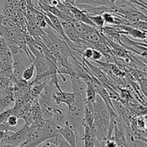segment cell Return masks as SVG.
Wrapping results in <instances>:
<instances>
[{
    "mask_svg": "<svg viewBox=\"0 0 147 147\" xmlns=\"http://www.w3.org/2000/svg\"><path fill=\"white\" fill-rule=\"evenodd\" d=\"M34 63V70H36L35 79L31 82L32 84L40 83V81L45 78H50V66L48 59L46 56L37 57L33 60Z\"/></svg>",
    "mask_w": 147,
    "mask_h": 147,
    "instance_id": "cell-1",
    "label": "cell"
},
{
    "mask_svg": "<svg viewBox=\"0 0 147 147\" xmlns=\"http://www.w3.org/2000/svg\"><path fill=\"white\" fill-rule=\"evenodd\" d=\"M42 142V127H30L28 136L20 146H39Z\"/></svg>",
    "mask_w": 147,
    "mask_h": 147,
    "instance_id": "cell-2",
    "label": "cell"
},
{
    "mask_svg": "<svg viewBox=\"0 0 147 147\" xmlns=\"http://www.w3.org/2000/svg\"><path fill=\"white\" fill-rule=\"evenodd\" d=\"M30 131V126L24 125L21 129H19L9 137L6 142V146H20L27 139Z\"/></svg>",
    "mask_w": 147,
    "mask_h": 147,
    "instance_id": "cell-3",
    "label": "cell"
},
{
    "mask_svg": "<svg viewBox=\"0 0 147 147\" xmlns=\"http://www.w3.org/2000/svg\"><path fill=\"white\" fill-rule=\"evenodd\" d=\"M11 67H12V73L9 76V80L12 83L18 84L23 80L22 76L23 71L25 69L20 60L18 53L12 55V66Z\"/></svg>",
    "mask_w": 147,
    "mask_h": 147,
    "instance_id": "cell-4",
    "label": "cell"
},
{
    "mask_svg": "<svg viewBox=\"0 0 147 147\" xmlns=\"http://www.w3.org/2000/svg\"><path fill=\"white\" fill-rule=\"evenodd\" d=\"M113 27L115 30H118L120 34H127L130 35L131 37L139 40H143L144 41H146V32L141 31L137 30L134 27H131L130 25H125V24H117V25H113Z\"/></svg>",
    "mask_w": 147,
    "mask_h": 147,
    "instance_id": "cell-5",
    "label": "cell"
},
{
    "mask_svg": "<svg viewBox=\"0 0 147 147\" xmlns=\"http://www.w3.org/2000/svg\"><path fill=\"white\" fill-rule=\"evenodd\" d=\"M37 100H38L40 109H41L42 119L47 121H51L53 109L55 108V104L52 102V100H49V99H46L39 96L37 98Z\"/></svg>",
    "mask_w": 147,
    "mask_h": 147,
    "instance_id": "cell-6",
    "label": "cell"
},
{
    "mask_svg": "<svg viewBox=\"0 0 147 147\" xmlns=\"http://www.w3.org/2000/svg\"><path fill=\"white\" fill-rule=\"evenodd\" d=\"M59 133L62 137L68 143L70 146L75 147L77 146V141L75 132L70 126L67 125H64L63 126H57Z\"/></svg>",
    "mask_w": 147,
    "mask_h": 147,
    "instance_id": "cell-7",
    "label": "cell"
},
{
    "mask_svg": "<svg viewBox=\"0 0 147 147\" xmlns=\"http://www.w3.org/2000/svg\"><path fill=\"white\" fill-rule=\"evenodd\" d=\"M70 80H71L73 93L74 94L78 95L83 98H86L87 85L82 80V79L77 76H70Z\"/></svg>",
    "mask_w": 147,
    "mask_h": 147,
    "instance_id": "cell-8",
    "label": "cell"
},
{
    "mask_svg": "<svg viewBox=\"0 0 147 147\" xmlns=\"http://www.w3.org/2000/svg\"><path fill=\"white\" fill-rule=\"evenodd\" d=\"M57 126L51 121H47L45 126L42 127V142L50 138L60 136Z\"/></svg>",
    "mask_w": 147,
    "mask_h": 147,
    "instance_id": "cell-9",
    "label": "cell"
},
{
    "mask_svg": "<svg viewBox=\"0 0 147 147\" xmlns=\"http://www.w3.org/2000/svg\"><path fill=\"white\" fill-rule=\"evenodd\" d=\"M66 111L64 109L60 108H54L53 109V116H52L51 121L56 126H64L66 121Z\"/></svg>",
    "mask_w": 147,
    "mask_h": 147,
    "instance_id": "cell-10",
    "label": "cell"
},
{
    "mask_svg": "<svg viewBox=\"0 0 147 147\" xmlns=\"http://www.w3.org/2000/svg\"><path fill=\"white\" fill-rule=\"evenodd\" d=\"M84 103V121L86 125L91 128L94 121V112L93 103L88 101L86 98L83 100Z\"/></svg>",
    "mask_w": 147,
    "mask_h": 147,
    "instance_id": "cell-11",
    "label": "cell"
},
{
    "mask_svg": "<svg viewBox=\"0 0 147 147\" xmlns=\"http://www.w3.org/2000/svg\"><path fill=\"white\" fill-rule=\"evenodd\" d=\"M116 0H76L75 5L76 4H88V5L98 7L105 6L111 9L113 4Z\"/></svg>",
    "mask_w": 147,
    "mask_h": 147,
    "instance_id": "cell-12",
    "label": "cell"
},
{
    "mask_svg": "<svg viewBox=\"0 0 147 147\" xmlns=\"http://www.w3.org/2000/svg\"><path fill=\"white\" fill-rule=\"evenodd\" d=\"M62 26H63V29L64 30V32L65 35L67 36V38L69 40H71L72 42L76 41V40H79L80 37H79L78 33L76 32L75 28L73 27V24H72L71 22H62Z\"/></svg>",
    "mask_w": 147,
    "mask_h": 147,
    "instance_id": "cell-13",
    "label": "cell"
},
{
    "mask_svg": "<svg viewBox=\"0 0 147 147\" xmlns=\"http://www.w3.org/2000/svg\"><path fill=\"white\" fill-rule=\"evenodd\" d=\"M123 17L126 19V20H127L128 21L130 22L138 21V20H144V21L147 20V17L146 14L142 13V11H139L137 9L131 10L129 12L125 14L123 16Z\"/></svg>",
    "mask_w": 147,
    "mask_h": 147,
    "instance_id": "cell-14",
    "label": "cell"
},
{
    "mask_svg": "<svg viewBox=\"0 0 147 147\" xmlns=\"http://www.w3.org/2000/svg\"><path fill=\"white\" fill-rule=\"evenodd\" d=\"M0 23H1V24L3 27L8 29V30H11V31H12L14 33L22 31V28L18 25V24L14 23L11 19L7 17V16L4 15V14H2V15L1 16V18H0Z\"/></svg>",
    "mask_w": 147,
    "mask_h": 147,
    "instance_id": "cell-15",
    "label": "cell"
},
{
    "mask_svg": "<svg viewBox=\"0 0 147 147\" xmlns=\"http://www.w3.org/2000/svg\"><path fill=\"white\" fill-rule=\"evenodd\" d=\"M48 78H45L44 81L42 83H38L37 85H32L31 88H30V93H31V96L32 99H37L40 93H42L44 88L45 87L46 84L48 82Z\"/></svg>",
    "mask_w": 147,
    "mask_h": 147,
    "instance_id": "cell-16",
    "label": "cell"
},
{
    "mask_svg": "<svg viewBox=\"0 0 147 147\" xmlns=\"http://www.w3.org/2000/svg\"><path fill=\"white\" fill-rule=\"evenodd\" d=\"M72 24H73V27L75 28V30H76L78 33L79 34V37L81 39V37L89 30L91 26L88 25V24H86L84 22H82L78 21V20H73L71 22Z\"/></svg>",
    "mask_w": 147,
    "mask_h": 147,
    "instance_id": "cell-17",
    "label": "cell"
},
{
    "mask_svg": "<svg viewBox=\"0 0 147 147\" xmlns=\"http://www.w3.org/2000/svg\"><path fill=\"white\" fill-rule=\"evenodd\" d=\"M82 146L85 147H92V133L91 129L88 125H86L84 128L83 136L81 138Z\"/></svg>",
    "mask_w": 147,
    "mask_h": 147,
    "instance_id": "cell-18",
    "label": "cell"
},
{
    "mask_svg": "<svg viewBox=\"0 0 147 147\" xmlns=\"http://www.w3.org/2000/svg\"><path fill=\"white\" fill-rule=\"evenodd\" d=\"M31 111L32 114L33 121L42 119L41 109H40V106L39 104V102L37 100V99H32Z\"/></svg>",
    "mask_w": 147,
    "mask_h": 147,
    "instance_id": "cell-19",
    "label": "cell"
},
{
    "mask_svg": "<svg viewBox=\"0 0 147 147\" xmlns=\"http://www.w3.org/2000/svg\"><path fill=\"white\" fill-rule=\"evenodd\" d=\"M75 100V95L73 93H67L62 90L60 92V100L61 103H65L68 107Z\"/></svg>",
    "mask_w": 147,
    "mask_h": 147,
    "instance_id": "cell-20",
    "label": "cell"
},
{
    "mask_svg": "<svg viewBox=\"0 0 147 147\" xmlns=\"http://www.w3.org/2000/svg\"><path fill=\"white\" fill-rule=\"evenodd\" d=\"M88 17L91 20L92 22L94 24L96 28H97L98 30H100V29H101L102 27L105 26V22L103 17H102V14H98V15H88Z\"/></svg>",
    "mask_w": 147,
    "mask_h": 147,
    "instance_id": "cell-21",
    "label": "cell"
},
{
    "mask_svg": "<svg viewBox=\"0 0 147 147\" xmlns=\"http://www.w3.org/2000/svg\"><path fill=\"white\" fill-rule=\"evenodd\" d=\"M34 73V63H33V62H32L30 65L24 70L22 77V78L24 79V80L29 81V80H31L32 78L33 77Z\"/></svg>",
    "mask_w": 147,
    "mask_h": 147,
    "instance_id": "cell-22",
    "label": "cell"
},
{
    "mask_svg": "<svg viewBox=\"0 0 147 147\" xmlns=\"http://www.w3.org/2000/svg\"><path fill=\"white\" fill-rule=\"evenodd\" d=\"M96 93L94 90V89H93L90 86H87V89H86V100L93 104V103H94L95 100H96Z\"/></svg>",
    "mask_w": 147,
    "mask_h": 147,
    "instance_id": "cell-23",
    "label": "cell"
},
{
    "mask_svg": "<svg viewBox=\"0 0 147 147\" xmlns=\"http://www.w3.org/2000/svg\"><path fill=\"white\" fill-rule=\"evenodd\" d=\"M129 25L137 29V30H141V31L146 32L147 22L146 21H144V20H138V21L130 22Z\"/></svg>",
    "mask_w": 147,
    "mask_h": 147,
    "instance_id": "cell-24",
    "label": "cell"
},
{
    "mask_svg": "<svg viewBox=\"0 0 147 147\" xmlns=\"http://www.w3.org/2000/svg\"><path fill=\"white\" fill-rule=\"evenodd\" d=\"M136 124L137 127L141 130H146V115L139 116L136 119Z\"/></svg>",
    "mask_w": 147,
    "mask_h": 147,
    "instance_id": "cell-25",
    "label": "cell"
},
{
    "mask_svg": "<svg viewBox=\"0 0 147 147\" xmlns=\"http://www.w3.org/2000/svg\"><path fill=\"white\" fill-rule=\"evenodd\" d=\"M11 113V108L0 112V124L7 121V119Z\"/></svg>",
    "mask_w": 147,
    "mask_h": 147,
    "instance_id": "cell-26",
    "label": "cell"
},
{
    "mask_svg": "<svg viewBox=\"0 0 147 147\" xmlns=\"http://www.w3.org/2000/svg\"><path fill=\"white\" fill-rule=\"evenodd\" d=\"M21 119L24 120V123H25L26 125H27V126H30L31 123L33 122V117H32V114L31 110L27 112V113H25L24 116H22Z\"/></svg>",
    "mask_w": 147,
    "mask_h": 147,
    "instance_id": "cell-27",
    "label": "cell"
},
{
    "mask_svg": "<svg viewBox=\"0 0 147 147\" xmlns=\"http://www.w3.org/2000/svg\"><path fill=\"white\" fill-rule=\"evenodd\" d=\"M18 119H19L17 116H14V115L11 114L8 116V118H7V123H8L10 126L15 127L17 125V123H18Z\"/></svg>",
    "mask_w": 147,
    "mask_h": 147,
    "instance_id": "cell-28",
    "label": "cell"
},
{
    "mask_svg": "<svg viewBox=\"0 0 147 147\" xmlns=\"http://www.w3.org/2000/svg\"><path fill=\"white\" fill-rule=\"evenodd\" d=\"M93 49L92 47H87L86 49H85L83 52V58L86 59V60H89V59H91L92 55H93Z\"/></svg>",
    "mask_w": 147,
    "mask_h": 147,
    "instance_id": "cell-29",
    "label": "cell"
},
{
    "mask_svg": "<svg viewBox=\"0 0 147 147\" xmlns=\"http://www.w3.org/2000/svg\"><path fill=\"white\" fill-rule=\"evenodd\" d=\"M102 57H103V54L100 51H98V50L93 49V55H92V57L90 60H93V61H96V60H100Z\"/></svg>",
    "mask_w": 147,
    "mask_h": 147,
    "instance_id": "cell-30",
    "label": "cell"
},
{
    "mask_svg": "<svg viewBox=\"0 0 147 147\" xmlns=\"http://www.w3.org/2000/svg\"><path fill=\"white\" fill-rule=\"evenodd\" d=\"M139 83L141 85V88H142V92L144 96L146 97V90H147V81L146 79H143V80H139Z\"/></svg>",
    "mask_w": 147,
    "mask_h": 147,
    "instance_id": "cell-31",
    "label": "cell"
},
{
    "mask_svg": "<svg viewBox=\"0 0 147 147\" xmlns=\"http://www.w3.org/2000/svg\"><path fill=\"white\" fill-rule=\"evenodd\" d=\"M75 1H76V0H67V1H69V2L71 3V4H75Z\"/></svg>",
    "mask_w": 147,
    "mask_h": 147,
    "instance_id": "cell-32",
    "label": "cell"
}]
</instances>
